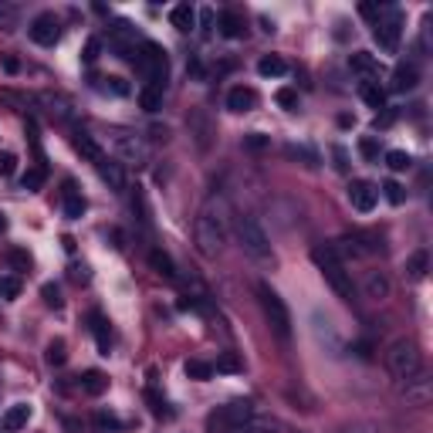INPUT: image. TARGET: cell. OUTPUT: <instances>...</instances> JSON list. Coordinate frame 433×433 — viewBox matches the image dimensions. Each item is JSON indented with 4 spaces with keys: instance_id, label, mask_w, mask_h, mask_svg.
Returning <instances> with one entry per match:
<instances>
[{
    "instance_id": "cell-1",
    "label": "cell",
    "mask_w": 433,
    "mask_h": 433,
    "mask_svg": "<svg viewBox=\"0 0 433 433\" xmlns=\"http://www.w3.org/2000/svg\"><path fill=\"white\" fill-rule=\"evenodd\" d=\"M196 247L203 257H217L227 244V210L220 200H207V207L196 213Z\"/></svg>"
},
{
    "instance_id": "cell-2",
    "label": "cell",
    "mask_w": 433,
    "mask_h": 433,
    "mask_svg": "<svg viewBox=\"0 0 433 433\" xmlns=\"http://www.w3.org/2000/svg\"><path fill=\"white\" fill-rule=\"evenodd\" d=\"M311 261L319 264L321 278L328 281V288L342 298V301H352V294H356V288H352V274L346 271V264H342V257H338L332 247H315L311 251Z\"/></svg>"
},
{
    "instance_id": "cell-3",
    "label": "cell",
    "mask_w": 433,
    "mask_h": 433,
    "mask_svg": "<svg viewBox=\"0 0 433 433\" xmlns=\"http://www.w3.org/2000/svg\"><path fill=\"white\" fill-rule=\"evenodd\" d=\"M237 240L244 254L254 257L257 264H274V251H271V237H267V230L261 227L257 217H237Z\"/></svg>"
},
{
    "instance_id": "cell-4",
    "label": "cell",
    "mask_w": 433,
    "mask_h": 433,
    "mask_svg": "<svg viewBox=\"0 0 433 433\" xmlns=\"http://www.w3.org/2000/svg\"><path fill=\"white\" fill-rule=\"evenodd\" d=\"M109 142H112V153L119 156V163H126V166L139 169V166H146V163H149V156H153L146 136L132 132V129H112Z\"/></svg>"
},
{
    "instance_id": "cell-5",
    "label": "cell",
    "mask_w": 433,
    "mask_h": 433,
    "mask_svg": "<svg viewBox=\"0 0 433 433\" xmlns=\"http://www.w3.org/2000/svg\"><path fill=\"white\" fill-rule=\"evenodd\" d=\"M139 75L146 78V85H153V88H163L166 92V78H169V58L166 51L159 48V44H139V51H136V61H132Z\"/></svg>"
},
{
    "instance_id": "cell-6",
    "label": "cell",
    "mask_w": 433,
    "mask_h": 433,
    "mask_svg": "<svg viewBox=\"0 0 433 433\" xmlns=\"http://www.w3.org/2000/svg\"><path fill=\"white\" fill-rule=\"evenodd\" d=\"M386 365L396 379H410L423 373V356H419V346L413 338H396L390 349H386Z\"/></svg>"
},
{
    "instance_id": "cell-7",
    "label": "cell",
    "mask_w": 433,
    "mask_h": 433,
    "mask_svg": "<svg viewBox=\"0 0 433 433\" xmlns=\"http://www.w3.org/2000/svg\"><path fill=\"white\" fill-rule=\"evenodd\" d=\"M257 298H261V308H264V319L267 325L274 328V336L278 338H292V315H288V305H284V298H281L267 281L257 284Z\"/></svg>"
},
{
    "instance_id": "cell-8",
    "label": "cell",
    "mask_w": 433,
    "mask_h": 433,
    "mask_svg": "<svg viewBox=\"0 0 433 433\" xmlns=\"http://www.w3.org/2000/svg\"><path fill=\"white\" fill-rule=\"evenodd\" d=\"M373 38L383 51H396L400 48V14L392 7H379V21L373 24Z\"/></svg>"
},
{
    "instance_id": "cell-9",
    "label": "cell",
    "mask_w": 433,
    "mask_h": 433,
    "mask_svg": "<svg viewBox=\"0 0 433 433\" xmlns=\"http://www.w3.org/2000/svg\"><path fill=\"white\" fill-rule=\"evenodd\" d=\"M28 34H31V41H34V44H41V48H55L58 38H61V21H58L51 11H44V14H38L28 24Z\"/></svg>"
},
{
    "instance_id": "cell-10",
    "label": "cell",
    "mask_w": 433,
    "mask_h": 433,
    "mask_svg": "<svg viewBox=\"0 0 433 433\" xmlns=\"http://www.w3.org/2000/svg\"><path fill=\"white\" fill-rule=\"evenodd\" d=\"M403 400L410 406H427L433 400V379L427 373H417V376L403 379Z\"/></svg>"
},
{
    "instance_id": "cell-11",
    "label": "cell",
    "mask_w": 433,
    "mask_h": 433,
    "mask_svg": "<svg viewBox=\"0 0 433 433\" xmlns=\"http://www.w3.org/2000/svg\"><path fill=\"white\" fill-rule=\"evenodd\" d=\"M254 417V403L251 400H230L227 406H220V413L213 417V427L220 423L224 430H230V427H237V423H244V419Z\"/></svg>"
},
{
    "instance_id": "cell-12",
    "label": "cell",
    "mask_w": 433,
    "mask_h": 433,
    "mask_svg": "<svg viewBox=\"0 0 433 433\" xmlns=\"http://www.w3.org/2000/svg\"><path fill=\"white\" fill-rule=\"evenodd\" d=\"M376 200H379L376 183H369V180H352L349 183V203L359 210V213H369V210L376 207Z\"/></svg>"
},
{
    "instance_id": "cell-13",
    "label": "cell",
    "mask_w": 433,
    "mask_h": 433,
    "mask_svg": "<svg viewBox=\"0 0 433 433\" xmlns=\"http://www.w3.org/2000/svg\"><path fill=\"white\" fill-rule=\"evenodd\" d=\"M38 102L44 105V112L51 115V119H58V122H71V119H75V105H71L68 95H58V92H41V95H38Z\"/></svg>"
},
{
    "instance_id": "cell-14",
    "label": "cell",
    "mask_w": 433,
    "mask_h": 433,
    "mask_svg": "<svg viewBox=\"0 0 433 433\" xmlns=\"http://www.w3.org/2000/svg\"><path fill=\"white\" fill-rule=\"evenodd\" d=\"M419 85V65L417 61H400L392 71V92H413Z\"/></svg>"
},
{
    "instance_id": "cell-15",
    "label": "cell",
    "mask_w": 433,
    "mask_h": 433,
    "mask_svg": "<svg viewBox=\"0 0 433 433\" xmlns=\"http://www.w3.org/2000/svg\"><path fill=\"white\" fill-rule=\"evenodd\" d=\"M254 105H257V92L254 88H247V85H234L230 92H227V109L230 112H251Z\"/></svg>"
},
{
    "instance_id": "cell-16",
    "label": "cell",
    "mask_w": 433,
    "mask_h": 433,
    "mask_svg": "<svg viewBox=\"0 0 433 433\" xmlns=\"http://www.w3.org/2000/svg\"><path fill=\"white\" fill-rule=\"evenodd\" d=\"M363 292H365V298H373V301H386L390 292H392V284H390V278H386L383 271H365Z\"/></svg>"
},
{
    "instance_id": "cell-17",
    "label": "cell",
    "mask_w": 433,
    "mask_h": 433,
    "mask_svg": "<svg viewBox=\"0 0 433 433\" xmlns=\"http://www.w3.org/2000/svg\"><path fill=\"white\" fill-rule=\"evenodd\" d=\"M349 65L356 75H363V82H376L379 85V75H383V68H379V61L369 51H356V55L349 58Z\"/></svg>"
},
{
    "instance_id": "cell-18",
    "label": "cell",
    "mask_w": 433,
    "mask_h": 433,
    "mask_svg": "<svg viewBox=\"0 0 433 433\" xmlns=\"http://www.w3.org/2000/svg\"><path fill=\"white\" fill-rule=\"evenodd\" d=\"M28 419H31V403H14V406H7V410H4L0 427L14 433V430H24V427H28Z\"/></svg>"
},
{
    "instance_id": "cell-19",
    "label": "cell",
    "mask_w": 433,
    "mask_h": 433,
    "mask_svg": "<svg viewBox=\"0 0 433 433\" xmlns=\"http://www.w3.org/2000/svg\"><path fill=\"white\" fill-rule=\"evenodd\" d=\"M71 142H75V149H78L82 159H88V163H95V166H98V163L105 159V153H102V146L95 142V136H88V132H82V129L71 136Z\"/></svg>"
},
{
    "instance_id": "cell-20",
    "label": "cell",
    "mask_w": 433,
    "mask_h": 433,
    "mask_svg": "<svg viewBox=\"0 0 433 433\" xmlns=\"http://www.w3.org/2000/svg\"><path fill=\"white\" fill-rule=\"evenodd\" d=\"M98 176L109 183V190H115V193H122L126 190V173H122V163H112V159H102L98 163Z\"/></svg>"
},
{
    "instance_id": "cell-21",
    "label": "cell",
    "mask_w": 433,
    "mask_h": 433,
    "mask_svg": "<svg viewBox=\"0 0 433 433\" xmlns=\"http://www.w3.org/2000/svg\"><path fill=\"white\" fill-rule=\"evenodd\" d=\"M61 200H65V217L68 220H78L85 213V196H82V190L75 186V183H65V190H61Z\"/></svg>"
},
{
    "instance_id": "cell-22",
    "label": "cell",
    "mask_w": 433,
    "mask_h": 433,
    "mask_svg": "<svg viewBox=\"0 0 433 433\" xmlns=\"http://www.w3.org/2000/svg\"><path fill=\"white\" fill-rule=\"evenodd\" d=\"M149 267H153L156 274H163L166 281H176V264H173V257H169L166 251L153 247V251H149Z\"/></svg>"
},
{
    "instance_id": "cell-23",
    "label": "cell",
    "mask_w": 433,
    "mask_h": 433,
    "mask_svg": "<svg viewBox=\"0 0 433 433\" xmlns=\"http://www.w3.org/2000/svg\"><path fill=\"white\" fill-rule=\"evenodd\" d=\"M169 24L176 31H193L196 28V11L190 4H176L173 11H169Z\"/></svg>"
},
{
    "instance_id": "cell-24",
    "label": "cell",
    "mask_w": 433,
    "mask_h": 433,
    "mask_svg": "<svg viewBox=\"0 0 433 433\" xmlns=\"http://www.w3.org/2000/svg\"><path fill=\"white\" fill-rule=\"evenodd\" d=\"M105 390H109V376H105V373L88 369V373L82 376V392H85V396H102Z\"/></svg>"
},
{
    "instance_id": "cell-25",
    "label": "cell",
    "mask_w": 433,
    "mask_h": 433,
    "mask_svg": "<svg viewBox=\"0 0 433 433\" xmlns=\"http://www.w3.org/2000/svg\"><path fill=\"white\" fill-rule=\"evenodd\" d=\"M427 271H430V257H427V251H417V254L406 257V278L423 281L427 278Z\"/></svg>"
},
{
    "instance_id": "cell-26",
    "label": "cell",
    "mask_w": 433,
    "mask_h": 433,
    "mask_svg": "<svg viewBox=\"0 0 433 433\" xmlns=\"http://www.w3.org/2000/svg\"><path fill=\"white\" fill-rule=\"evenodd\" d=\"M244 17L237 14V11H224V14H220V34H224V38H244Z\"/></svg>"
},
{
    "instance_id": "cell-27",
    "label": "cell",
    "mask_w": 433,
    "mask_h": 433,
    "mask_svg": "<svg viewBox=\"0 0 433 433\" xmlns=\"http://www.w3.org/2000/svg\"><path fill=\"white\" fill-rule=\"evenodd\" d=\"M359 95H363V102L369 105V109H386V92H383V85L363 82L359 85Z\"/></svg>"
},
{
    "instance_id": "cell-28",
    "label": "cell",
    "mask_w": 433,
    "mask_h": 433,
    "mask_svg": "<svg viewBox=\"0 0 433 433\" xmlns=\"http://www.w3.org/2000/svg\"><path fill=\"white\" fill-rule=\"evenodd\" d=\"M274 430H278V427H274L271 419H264V417H257V413H254L251 419H244V423H237V427H230L227 433H274Z\"/></svg>"
},
{
    "instance_id": "cell-29",
    "label": "cell",
    "mask_w": 433,
    "mask_h": 433,
    "mask_svg": "<svg viewBox=\"0 0 433 433\" xmlns=\"http://www.w3.org/2000/svg\"><path fill=\"white\" fill-rule=\"evenodd\" d=\"M284 71H288V65L281 55H264L257 61V75H264V78H281Z\"/></svg>"
},
{
    "instance_id": "cell-30",
    "label": "cell",
    "mask_w": 433,
    "mask_h": 433,
    "mask_svg": "<svg viewBox=\"0 0 433 433\" xmlns=\"http://www.w3.org/2000/svg\"><path fill=\"white\" fill-rule=\"evenodd\" d=\"M92 332H95V342H98V352L102 356H109V346H112V336H109V321L102 319V315H92Z\"/></svg>"
},
{
    "instance_id": "cell-31",
    "label": "cell",
    "mask_w": 433,
    "mask_h": 433,
    "mask_svg": "<svg viewBox=\"0 0 433 433\" xmlns=\"http://www.w3.org/2000/svg\"><path fill=\"white\" fill-rule=\"evenodd\" d=\"M44 359H48V365H55V369H61V365L68 363V346H65V338H51Z\"/></svg>"
},
{
    "instance_id": "cell-32",
    "label": "cell",
    "mask_w": 433,
    "mask_h": 433,
    "mask_svg": "<svg viewBox=\"0 0 433 433\" xmlns=\"http://www.w3.org/2000/svg\"><path fill=\"white\" fill-rule=\"evenodd\" d=\"M44 180H48V169H44V166H31L28 173L21 176V186H24L28 193H38V190L44 186Z\"/></svg>"
},
{
    "instance_id": "cell-33",
    "label": "cell",
    "mask_w": 433,
    "mask_h": 433,
    "mask_svg": "<svg viewBox=\"0 0 433 433\" xmlns=\"http://www.w3.org/2000/svg\"><path fill=\"white\" fill-rule=\"evenodd\" d=\"M139 105L146 112H156L159 105H163V88H153V85H142L139 92Z\"/></svg>"
},
{
    "instance_id": "cell-34",
    "label": "cell",
    "mask_w": 433,
    "mask_h": 433,
    "mask_svg": "<svg viewBox=\"0 0 433 433\" xmlns=\"http://www.w3.org/2000/svg\"><path fill=\"white\" fill-rule=\"evenodd\" d=\"M183 369H186V376L196 379V383H207V379H213V365L203 363V359H190Z\"/></svg>"
},
{
    "instance_id": "cell-35",
    "label": "cell",
    "mask_w": 433,
    "mask_h": 433,
    "mask_svg": "<svg viewBox=\"0 0 433 433\" xmlns=\"http://www.w3.org/2000/svg\"><path fill=\"white\" fill-rule=\"evenodd\" d=\"M17 17H21L17 4H7V0H0V31H14V28H17Z\"/></svg>"
},
{
    "instance_id": "cell-36",
    "label": "cell",
    "mask_w": 433,
    "mask_h": 433,
    "mask_svg": "<svg viewBox=\"0 0 433 433\" xmlns=\"http://www.w3.org/2000/svg\"><path fill=\"white\" fill-rule=\"evenodd\" d=\"M21 294V278L17 274H0V298L4 301H14Z\"/></svg>"
},
{
    "instance_id": "cell-37",
    "label": "cell",
    "mask_w": 433,
    "mask_h": 433,
    "mask_svg": "<svg viewBox=\"0 0 433 433\" xmlns=\"http://www.w3.org/2000/svg\"><path fill=\"white\" fill-rule=\"evenodd\" d=\"M240 369H244V363H240L234 352H220L217 365H213V373H240Z\"/></svg>"
},
{
    "instance_id": "cell-38",
    "label": "cell",
    "mask_w": 433,
    "mask_h": 433,
    "mask_svg": "<svg viewBox=\"0 0 433 433\" xmlns=\"http://www.w3.org/2000/svg\"><path fill=\"white\" fill-rule=\"evenodd\" d=\"M386 166H390L392 173H403V169L413 166V159H410V153H403V149H390V153H386Z\"/></svg>"
},
{
    "instance_id": "cell-39",
    "label": "cell",
    "mask_w": 433,
    "mask_h": 433,
    "mask_svg": "<svg viewBox=\"0 0 433 433\" xmlns=\"http://www.w3.org/2000/svg\"><path fill=\"white\" fill-rule=\"evenodd\" d=\"M95 423H98V430H105V433H119V430H122V419L115 417V413H109V410H98Z\"/></svg>"
},
{
    "instance_id": "cell-40",
    "label": "cell",
    "mask_w": 433,
    "mask_h": 433,
    "mask_svg": "<svg viewBox=\"0 0 433 433\" xmlns=\"http://www.w3.org/2000/svg\"><path fill=\"white\" fill-rule=\"evenodd\" d=\"M281 109H288V112H298V92L294 88H278V95H274Z\"/></svg>"
},
{
    "instance_id": "cell-41",
    "label": "cell",
    "mask_w": 433,
    "mask_h": 433,
    "mask_svg": "<svg viewBox=\"0 0 433 433\" xmlns=\"http://www.w3.org/2000/svg\"><path fill=\"white\" fill-rule=\"evenodd\" d=\"M383 193H386V200H390V203H396V207H400V203L406 200V186H400L396 180H386V183H383Z\"/></svg>"
},
{
    "instance_id": "cell-42",
    "label": "cell",
    "mask_w": 433,
    "mask_h": 433,
    "mask_svg": "<svg viewBox=\"0 0 433 433\" xmlns=\"http://www.w3.org/2000/svg\"><path fill=\"white\" fill-rule=\"evenodd\" d=\"M284 153L292 156V159H305V166H315V163H319V159H315V153H311V149H308V146H284Z\"/></svg>"
},
{
    "instance_id": "cell-43",
    "label": "cell",
    "mask_w": 433,
    "mask_h": 433,
    "mask_svg": "<svg viewBox=\"0 0 433 433\" xmlns=\"http://www.w3.org/2000/svg\"><path fill=\"white\" fill-rule=\"evenodd\" d=\"M244 146H247L251 153H261V149H267V146H271V139H267L264 132H251V136H244Z\"/></svg>"
},
{
    "instance_id": "cell-44",
    "label": "cell",
    "mask_w": 433,
    "mask_h": 433,
    "mask_svg": "<svg viewBox=\"0 0 433 433\" xmlns=\"http://www.w3.org/2000/svg\"><path fill=\"white\" fill-rule=\"evenodd\" d=\"M41 294H44V305H48V308H61V305H65V301H61V292H58V284H51V281L41 288Z\"/></svg>"
},
{
    "instance_id": "cell-45",
    "label": "cell",
    "mask_w": 433,
    "mask_h": 433,
    "mask_svg": "<svg viewBox=\"0 0 433 433\" xmlns=\"http://www.w3.org/2000/svg\"><path fill=\"white\" fill-rule=\"evenodd\" d=\"M7 261H11L17 271H28V267H31V254L21 251V247H14V251H7Z\"/></svg>"
},
{
    "instance_id": "cell-46",
    "label": "cell",
    "mask_w": 433,
    "mask_h": 433,
    "mask_svg": "<svg viewBox=\"0 0 433 433\" xmlns=\"http://www.w3.org/2000/svg\"><path fill=\"white\" fill-rule=\"evenodd\" d=\"M338 433H383V427H379V423H365V419H359V423H349V427H342Z\"/></svg>"
},
{
    "instance_id": "cell-47",
    "label": "cell",
    "mask_w": 433,
    "mask_h": 433,
    "mask_svg": "<svg viewBox=\"0 0 433 433\" xmlns=\"http://www.w3.org/2000/svg\"><path fill=\"white\" fill-rule=\"evenodd\" d=\"M102 88L105 92H112V95H129V85H126V78H102Z\"/></svg>"
},
{
    "instance_id": "cell-48",
    "label": "cell",
    "mask_w": 433,
    "mask_h": 433,
    "mask_svg": "<svg viewBox=\"0 0 433 433\" xmlns=\"http://www.w3.org/2000/svg\"><path fill=\"white\" fill-rule=\"evenodd\" d=\"M359 153H363L365 159H376V156H379V142L373 139V136H363V139H359Z\"/></svg>"
},
{
    "instance_id": "cell-49",
    "label": "cell",
    "mask_w": 433,
    "mask_h": 433,
    "mask_svg": "<svg viewBox=\"0 0 433 433\" xmlns=\"http://www.w3.org/2000/svg\"><path fill=\"white\" fill-rule=\"evenodd\" d=\"M98 48H102V44H98V38H88V44H85V55H82L85 65H95V61H98Z\"/></svg>"
},
{
    "instance_id": "cell-50",
    "label": "cell",
    "mask_w": 433,
    "mask_h": 433,
    "mask_svg": "<svg viewBox=\"0 0 433 433\" xmlns=\"http://www.w3.org/2000/svg\"><path fill=\"white\" fill-rule=\"evenodd\" d=\"M17 169V156L14 153H0V176H11Z\"/></svg>"
},
{
    "instance_id": "cell-51",
    "label": "cell",
    "mask_w": 433,
    "mask_h": 433,
    "mask_svg": "<svg viewBox=\"0 0 433 433\" xmlns=\"http://www.w3.org/2000/svg\"><path fill=\"white\" fill-rule=\"evenodd\" d=\"M71 281H82V284H85V281H88V267H78V264H75V267H71Z\"/></svg>"
},
{
    "instance_id": "cell-52",
    "label": "cell",
    "mask_w": 433,
    "mask_h": 433,
    "mask_svg": "<svg viewBox=\"0 0 433 433\" xmlns=\"http://www.w3.org/2000/svg\"><path fill=\"white\" fill-rule=\"evenodd\" d=\"M200 24H203V31H210V24H213V11H210V7H203V11H200Z\"/></svg>"
},
{
    "instance_id": "cell-53",
    "label": "cell",
    "mask_w": 433,
    "mask_h": 433,
    "mask_svg": "<svg viewBox=\"0 0 433 433\" xmlns=\"http://www.w3.org/2000/svg\"><path fill=\"white\" fill-rule=\"evenodd\" d=\"M149 132H153V139H163V142L169 139V129H166V126H153Z\"/></svg>"
},
{
    "instance_id": "cell-54",
    "label": "cell",
    "mask_w": 433,
    "mask_h": 433,
    "mask_svg": "<svg viewBox=\"0 0 433 433\" xmlns=\"http://www.w3.org/2000/svg\"><path fill=\"white\" fill-rule=\"evenodd\" d=\"M65 430H68V433H82V423H78V419H65Z\"/></svg>"
},
{
    "instance_id": "cell-55",
    "label": "cell",
    "mask_w": 433,
    "mask_h": 433,
    "mask_svg": "<svg viewBox=\"0 0 433 433\" xmlns=\"http://www.w3.org/2000/svg\"><path fill=\"white\" fill-rule=\"evenodd\" d=\"M4 68L11 71V75H14L17 68H21V65H17V58H4Z\"/></svg>"
},
{
    "instance_id": "cell-56",
    "label": "cell",
    "mask_w": 433,
    "mask_h": 433,
    "mask_svg": "<svg viewBox=\"0 0 433 433\" xmlns=\"http://www.w3.org/2000/svg\"><path fill=\"white\" fill-rule=\"evenodd\" d=\"M4 230H7V217L0 213V234H4Z\"/></svg>"
}]
</instances>
